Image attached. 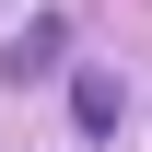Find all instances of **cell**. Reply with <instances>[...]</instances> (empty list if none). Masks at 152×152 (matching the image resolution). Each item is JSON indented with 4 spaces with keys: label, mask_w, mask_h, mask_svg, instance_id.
Wrapping results in <instances>:
<instances>
[{
    "label": "cell",
    "mask_w": 152,
    "mask_h": 152,
    "mask_svg": "<svg viewBox=\"0 0 152 152\" xmlns=\"http://www.w3.org/2000/svg\"><path fill=\"white\" fill-rule=\"evenodd\" d=\"M70 105H82V129H117V117H129V94H117L105 70H82V82H70Z\"/></svg>",
    "instance_id": "2"
},
{
    "label": "cell",
    "mask_w": 152,
    "mask_h": 152,
    "mask_svg": "<svg viewBox=\"0 0 152 152\" xmlns=\"http://www.w3.org/2000/svg\"><path fill=\"white\" fill-rule=\"evenodd\" d=\"M58 47H70V23H58V12H35L12 47H0V82H47V70H58Z\"/></svg>",
    "instance_id": "1"
}]
</instances>
